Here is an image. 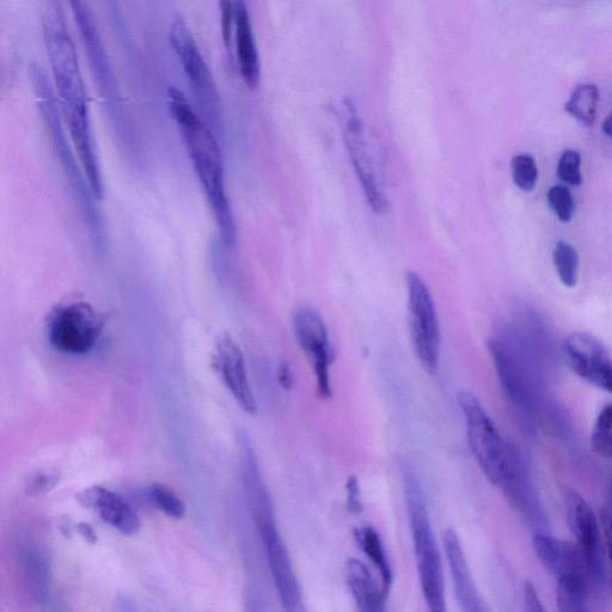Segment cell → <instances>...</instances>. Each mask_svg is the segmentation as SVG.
Masks as SVG:
<instances>
[{
	"mask_svg": "<svg viewBox=\"0 0 612 612\" xmlns=\"http://www.w3.org/2000/svg\"><path fill=\"white\" fill-rule=\"evenodd\" d=\"M170 113L179 126L185 140L195 174L203 186L208 204L225 247H234L236 222L225 187V171L222 150L216 136L203 116L195 112L181 90H168Z\"/></svg>",
	"mask_w": 612,
	"mask_h": 612,
	"instance_id": "6da1fadb",
	"label": "cell"
},
{
	"mask_svg": "<svg viewBox=\"0 0 612 612\" xmlns=\"http://www.w3.org/2000/svg\"><path fill=\"white\" fill-rule=\"evenodd\" d=\"M250 514L265 548L269 571L284 612H308L303 593L293 568L289 550L278 529L271 494L260 473H250L243 479Z\"/></svg>",
	"mask_w": 612,
	"mask_h": 612,
	"instance_id": "7a4b0ae2",
	"label": "cell"
},
{
	"mask_svg": "<svg viewBox=\"0 0 612 612\" xmlns=\"http://www.w3.org/2000/svg\"><path fill=\"white\" fill-rule=\"evenodd\" d=\"M41 23L61 113L64 118L88 116L87 88L63 6L59 2H46L42 8Z\"/></svg>",
	"mask_w": 612,
	"mask_h": 612,
	"instance_id": "3957f363",
	"label": "cell"
},
{
	"mask_svg": "<svg viewBox=\"0 0 612 612\" xmlns=\"http://www.w3.org/2000/svg\"><path fill=\"white\" fill-rule=\"evenodd\" d=\"M402 476L422 595L430 612H448L442 556L432 529L424 491L418 476L408 465L403 467Z\"/></svg>",
	"mask_w": 612,
	"mask_h": 612,
	"instance_id": "277c9868",
	"label": "cell"
},
{
	"mask_svg": "<svg viewBox=\"0 0 612 612\" xmlns=\"http://www.w3.org/2000/svg\"><path fill=\"white\" fill-rule=\"evenodd\" d=\"M30 76H32L33 88L36 99H38L42 120H44L47 128L48 136L51 138L54 152L57 153L61 168L69 179L72 191L75 192L79 206H81L84 217L87 219L91 237L97 244H101L102 220L95 207L94 199L96 198L87 176L82 173L83 169L81 170L82 167L77 164L71 146L67 142L59 100L54 94L46 73L42 71L39 65H32Z\"/></svg>",
	"mask_w": 612,
	"mask_h": 612,
	"instance_id": "5b68a950",
	"label": "cell"
},
{
	"mask_svg": "<svg viewBox=\"0 0 612 612\" xmlns=\"http://www.w3.org/2000/svg\"><path fill=\"white\" fill-rule=\"evenodd\" d=\"M458 405L477 464L492 485L504 489L517 474V459L475 395L462 391L458 395Z\"/></svg>",
	"mask_w": 612,
	"mask_h": 612,
	"instance_id": "8992f818",
	"label": "cell"
},
{
	"mask_svg": "<svg viewBox=\"0 0 612 612\" xmlns=\"http://www.w3.org/2000/svg\"><path fill=\"white\" fill-rule=\"evenodd\" d=\"M169 40L185 71L195 100L203 109L205 121L207 124H212L214 131H219L222 126L223 112L217 84L210 67L200 52L191 27L188 26L183 16L176 15L171 21Z\"/></svg>",
	"mask_w": 612,
	"mask_h": 612,
	"instance_id": "52a82bcc",
	"label": "cell"
},
{
	"mask_svg": "<svg viewBox=\"0 0 612 612\" xmlns=\"http://www.w3.org/2000/svg\"><path fill=\"white\" fill-rule=\"evenodd\" d=\"M106 324V317L88 302L55 306L48 315L46 333L55 351L84 356L93 351Z\"/></svg>",
	"mask_w": 612,
	"mask_h": 612,
	"instance_id": "ba28073f",
	"label": "cell"
},
{
	"mask_svg": "<svg viewBox=\"0 0 612 612\" xmlns=\"http://www.w3.org/2000/svg\"><path fill=\"white\" fill-rule=\"evenodd\" d=\"M70 5L85 53L88 55L91 73H93L103 104L107 107L109 119L112 120L114 127L125 128V104L122 101L119 85L116 82L113 67L110 64L108 52L104 47L93 12L89 9L88 4L78 2V0L71 2Z\"/></svg>",
	"mask_w": 612,
	"mask_h": 612,
	"instance_id": "9c48e42d",
	"label": "cell"
},
{
	"mask_svg": "<svg viewBox=\"0 0 612 612\" xmlns=\"http://www.w3.org/2000/svg\"><path fill=\"white\" fill-rule=\"evenodd\" d=\"M410 336L416 358L425 372L436 375L440 360V328L430 289L418 273L406 274Z\"/></svg>",
	"mask_w": 612,
	"mask_h": 612,
	"instance_id": "30bf717a",
	"label": "cell"
},
{
	"mask_svg": "<svg viewBox=\"0 0 612 612\" xmlns=\"http://www.w3.org/2000/svg\"><path fill=\"white\" fill-rule=\"evenodd\" d=\"M569 529L573 532L581 556H583L591 585L602 589L607 580L601 529L595 512L578 492L569 491L565 497Z\"/></svg>",
	"mask_w": 612,
	"mask_h": 612,
	"instance_id": "8fae6325",
	"label": "cell"
},
{
	"mask_svg": "<svg viewBox=\"0 0 612 612\" xmlns=\"http://www.w3.org/2000/svg\"><path fill=\"white\" fill-rule=\"evenodd\" d=\"M293 329L299 347L302 348L314 370L318 396L323 400L332 399L330 366L333 361V350L329 344L328 329L323 317L311 306H304L293 317Z\"/></svg>",
	"mask_w": 612,
	"mask_h": 612,
	"instance_id": "7c38bea8",
	"label": "cell"
},
{
	"mask_svg": "<svg viewBox=\"0 0 612 612\" xmlns=\"http://www.w3.org/2000/svg\"><path fill=\"white\" fill-rule=\"evenodd\" d=\"M567 363L577 375L612 394V359L601 340L573 333L563 342Z\"/></svg>",
	"mask_w": 612,
	"mask_h": 612,
	"instance_id": "4fadbf2b",
	"label": "cell"
},
{
	"mask_svg": "<svg viewBox=\"0 0 612 612\" xmlns=\"http://www.w3.org/2000/svg\"><path fill=\"white\" fill-rule=\"evenodd\" d=\"M214 364L237 405L243 412L256 415L257 403L249 382L246 360L230 334L225 333L217 340Z\"/></svg>",
	"mask_w": 612,
	"mask_h": 612,
	"instance_id": "5bb4252c",
	"label": "cell"
},
{
	"mask_svg": "<svg viewBox=\"0 0 612 612\" xmlns=\"http://www.w3.org/2000/svg\"><path fill=\"white\" fill-rule=\"evenodd\" d=\"M532 546L537 559L558 581L572 580L592 586L583 556L575 544L549 534H537L532 538Z\"/></svg>",
	"mask_w": 612,
	"mask_h": 612,
	"instance_id": "9a60e30c",
	"label": "cell"
},
{
	"mask_svg": "<svg viewBox=\"0 0 612 612\" xmlns=\"http://www.w3.org/2000/svg\"><path fill=\"white\" fill-rule=\"evenodd\" d=\"M345 143L361 187L364 189L367 203L378 214L389 212V201L379 185L375 165L363 136V124L357 115H351L348 119Z\"/></svg>",
	"mask_w": 612,
	"mask_h": 612,
	"instance_id": "2e32d148",
	"label": "cell"
},
{
	"mask_svg": "<svg viewBox=\"0 0 612 612\" xmlns=\"http://www.w3.org/2000/svg\"><path fill=\"white\" fill-rule=\"evenodd\" d=\"M77 499L84 507L96 513L103 523L112 526L122 535H137L142 526L133 507L121 495L108 488L94 486L84 489Z\"/></svg>",
	"mask_w": 612,
	"mask_h": 612,
	"instance_id": "e0dca14e",
	"label": "cell"
},
{
	"mask_svg": "<svg viewBox=\"0 0 612 612\" xmlns=\"http://www.w3.org/2000/svg\"><path fill=\"white\" fill-rule=\"evenodd\" d=\"M444 546L459 608L462 612H487L455 530L445 532Z\"/></svg>",
	"mask_w": 612,
	"mask_h": 612,
	"instance_id": "ac0fdd59",
	"label": "cell"
},
{
	"mask_svg": "<svg viewBox=\"0 0 612 612\" xmlns=\"http://www.w3.org/2000/svg\"><path fill=\"white\" fill-rule=\"evenodd\" d=\"M235 8V42L238 65H240L243 81L250 89H255L260 83L261 66L252 21H250L246 3L236 2Z\"/></svg>",
	"mask_w": 612,
	"mask_h": 612,
	"instance_id": "d6986e66",
	"label": "cell"
},
{
	"mask_svg": "<svg viewBox=\"0 0 612 612\" xmlns=\"http://www.w3.org/2000/svg\"><path fill=\"white\" fill-rule=\"evenodd\" d=\"M346 578L358 612H387L385 601L388 595L382 586H378L377 580L364 562L358 559L348 560Z\"/></svg>",
	"mask_w": 612,
	"mask_h": 612,
	"instance_id": "ffe728a7",
	"label": "cell"
},
{
	"mask_svg": "<svg viewBox=\"0 0 612 612\" xmlns=\"http://www.w3.org/2000/svg\"><path fill=\"white\" fill-rule=\"evenodd\" d=\"M24 580L30 595L40 605L47 604L51 596V568L40 549L29 547L22 553Z\"/></svg>",
	"mask_w": 612,
	"mask_h": 612,
	"instance_id": "44dd1931",
	"label": "cell"
},
{
	"mask_svg": "<svg viewBox=\"0 0 612 612\" xmlns=\"http://www.w3.org/2000/svg\"><path fill=\"white\" fill-rule=\"evenodd\" d=\"M358 546L363 553L370 559L372 565L376 567L381 575V583L385 593L389 595L390 587L393 585L394 574L390 561L385 552L381 537L372 526H363L354 531Z\"/></svg>",
	"mask_w": 612,
	"mask_h": 612,
	"instance_id": "7402d4cb",
	"label": "cell"
},
{
	"mask_svg": "<svg viewBox=\"0 0 612 612\" xmlns=\"http://www.w3.org/2000/svg\"><path fill=\"white\" fill-rule=\"evenodd\" d=\"M599 102V90L593 84H580L573 90L566 103V112L581 124H595Z\"/></svg>",
	"mask_w": 612,
	"mask_h": 612,
	"instance_id": "603a6c76",
	"label": "cell"
},
{
	"mask_svg": "<svg viewBox=\"0 0 612 612\" xmlns=\"http://www.w3.org/2000/svg\"><path fill=\"white\" fill-rule=\"evenodd\" d=\"M553 260L562 285L572 289L578 283L580 259L577 249L560 241L554 249Z\"/></svg>",
	"mask_w": 612,
	"mask_h": 612,
	"instance_id": "cb8c5ba5",
	"label": "cell"
},
{
	"mask_svg": "<svg viewBox=\"0 0 612 612\" xmlns=\"http://www.w3.org/2000/svg\"><path fill=\"white\" fill-rule=\"evenodd\" d=\"M148 499L150 503L173 519H182L186 514V506L173 489L161 485V483H153L148 489Z\"/></svg>",
	"mask_w": 612,
	"mask_h": 612,
	"instance_id": "d4e9b609",
	"label": "cell"
},
{
	"mask_svg": "<svg viewBox=\"0 0 612 612\" xmlns=\"http://www.w3.org/2000/svg\"><path fill=\"white\" fill-rule=\"evenodd\" d=\"M592 450L602 457H612V403L605 407L593 426Z\"/></svg>",
	"mask_w": 612,
	"mask_h": 612,
	"instance_id": "484cf974",
	"label": "cell"
},
{
	"mask_svg": "<svg viewBox=\"0 0 612 612\" xmlns=\"http://www.w3.org/2000/svg\"><path fill=\"white\" fill-rule=\"evenodd\" d=\"M590 587L574 581H559L558 608L559 612H590L586 609V597Z\"/></svg>",
	"mask_w": 612,
	"mask_h": 612,
	"instance_id": "4316f807",
	"label": "cell"
},
{
	"mask_svg": "<svg viewBox=\"0 0 612 612\" xmlns=\"http://www.w3.org/2000/svg\"><path fill=\"white\" fill-rule=\"evenodd\" d=\"M512 177L516 186L524 192H531L537 185L538 167L530 155H518L511 162Z\"/></svg>",
	"mask_w": 612,
	"mask_h": 612,
	"instance_id": "83f0119b",
	"label": "cell"
},
{
	"mask_svg": "<svg viewBox=\"0 0 612 612\" xmlns=\"http://www.w3.org/2000/svg\"><path fill=\"white\" fill-rule=\"evenodd\" d=\"M547 198L550 207H552V210L561 222H571L575 211V204L571 191H569L566 186H553L549 189Z\"/></svg>",
	"mask_w": 612,
	"mask_h": 612,
	"instance_id": "f1b7e54d",
	"label": "cell"
},
{
	"mask_svg": "<svg viewBox=\"0 0 612 612\" xmlns=\"http://www.w3.org/2000/svg\"><path fill=\"white\" fill-rule=\"evenodd\" d=\"M581 156L578 151L567 150L562 153L558 164V177L566 185L580 186L583 183L581 175Z\"/></svg>",
	"mask_w": 612,
	"mask_h": 612,
	"instance_id": "f546056e",
	"label": "cell"
},
{
	"mask_svg": "<svg viewBox=\"0 0 612 612\" xmlns=\"http://www.w3.org/2000/svg\"><path fill=\"white\" fill-rule=\"evenodd\" d=\"M220 10H222V36L226 47L231 46L232 36L235 35V3L220 2Z\"/></svg>",
	"mask_w": 612,
	"mask_h": 612,
	"instance_id": "4dcf8cb0",
	"label": "cell"
},
{
	"mask_svg": "<svg viewBox=\"0 0 612 612\" xmlns=\"http://www.w3.org/2000/svg\"><path fill=\"white\" fill-rule=\"evenodd\" d=\"M347 506L354 514L363 511V503H361L360 486L356 476L348 477L347 485Z\"/></svg>",
	"mask_w": 612,
	"mask_h": 612,
	"instance_id": "1f68e13d",
	"label": "cell"
},
{
	"mask_svg": "<svg viewBox=\"0 0 612 612\" xmlns=\"http://www.w3.org/2000/svg\"><path fill=\"white\" fill-rule=\"evenodd\" d=\"M524 608L525 612H548L544 608L535 586L529 583V581L524 586Z\"/></svg>",
	"mask_w": 612,
	"mask_h": 612,
	"instance_id": "d6a6232c",
	"label": "cell"
},
{
	"mask_svg": "<svg viewBox=\"0 0 612 612\" xmlns=\"http://www.w3.org/2000/svg\"><path fill=\"white\" fill-rule=\"evenodd\" d=\"M58 479L54 475H41L36 477L32 485V491L35 494L46 493L57 485Z\"/></svg>",
	"mask_w": 612,
	"mask_h": 612,
	"instance_id": "836d02e7",
	"label": "cell"
},
{
	"mask_svg": "<svg viewBox=\"0 0 612 612\" xmlns=\"http://www.w3.org/2000/svg\"><path fill=\"white\" fill-rule=\"evenodd\" d=\"M278 381L285 390H290L293 387V373L287 361H281L278 366Z\"/></svg>",
	"mask_w": 612,
	"mask_h": 612,
	"instance_id": "e575fe53",
	"label": "cell"
},
{
	"mask_svg": "<svg viewBox=\"0 0 612 612\" xmlns=\"http://www.w3.org/2000/svg\"><path fill=\"white\" fill-rule=\"evenodd\" d=\"M605 531H607L608 554L610 561V581L612 591V510L605 512Z\"/></svg>",
	"mask_w": 612,
	"mask_h": 612,
	"instance_id": "d590c367",
	"label": "cell"
},
{
	"mask_svg": "<svg viewBox=\"0 0 612 612\" xmlns=\"http://www.w3.org/2000/svg\"><path fill=\"white\" fill-rule=\"evenodd\" d=\"M78 531H79V534H81V536L84 538L85 541L89 542L90 544L96 543L97 537H96L95 531L93 528H91L89 524L87 523L79 524Z\"/></svg>",
	"mask_w": 612,
	"mask_h": 612,
	"instance_id": "8d00e7d4",
	"label": "cell"
},
{
	"mask_svg": "<svg viewBox=\"0 0 612 612\" xmlns=\"http://www.w3.org/2000/svg\"><path fill=\"white\" fill-rule=\"evenodd\" d=\"M602 130L608 137L612 138V113L604 120Z\"/></svg>",
	"mask_w": 612,
	"mask_h": 612,
	"instance_id": "74e56055",
	"label": "cell"
},
{
	"mask_svg": "<svg viewBox=\"0 0 612 612\" xmlns=\"http://www.w3.org/2000/svg\"><path fill=\"white\" fill-rule=\"evenodd\" d=\"M608 509L612 510V481H611V487H610V497H609Z\"/></svg>",
	"mask_w": 612,
	"mask_h": 612,
	"instance_id": "f35d334b",
	"label": "cell"
}]
</instances>
